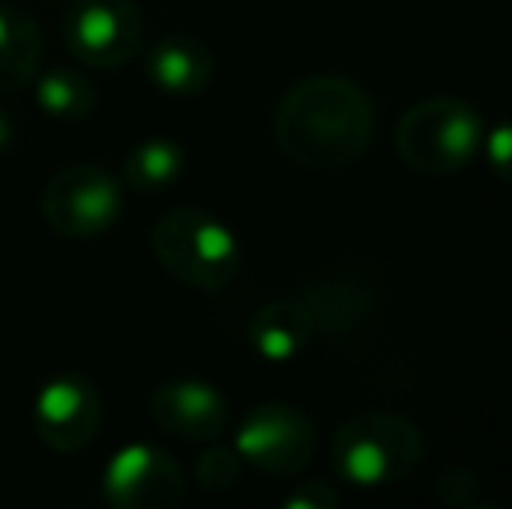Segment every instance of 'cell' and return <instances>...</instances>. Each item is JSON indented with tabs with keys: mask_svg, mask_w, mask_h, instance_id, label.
<instances>
[{
	"mask_svg": "<svg viewBox=\"0 0 512 509\" xmlns=\"http://www.w3.org/2000/svg\"><path fill=\"white\" fill-rule=\"evenodd\" d=\"M297 300L307 307L314 332L345 335L370 318V293H366V286L352 283V279L328 276L317 286H307L304 293H297Z\"/></svg>",
	"mask_w": 512,
	"mask_h": 509,
	"instance_id": "5bb4252c",
	"label": "cell"
},
{
	"mask_svg": "<svg viewBox=\"0 0 512 509\" xmlns=\"http://www.w3.org/2000/svg\"><path fill=\"white\" fill-rule=\"evenodd\" d=\"M102 394L81 374H60L32 398V429L56 454H77L98 436Z\"/></svg>",
	"mask_w": 512,
	"mask_h": 509,
	"instance_id": "ba28073f",
	"label": "cell"
},
{
	"mask_svg": "<svg viewBox=\"0 0 512 509\" xmlns=\"http://www.w3.org/2000/svg\"><path fill=\"white\" fill-rule=\"evenodd\" d=\"M199 482L206 489H230V485L241 478V454L234 447H213L199 457V468H196Z\"/></svg>",
	"mask_w": 512,
	"mask_h": 509,
	"instance_id": "e0dca14e",
	"label": "cell"
},
{
	"mask_svg": "<svg viewBox=\"0 0 512 509\" xmlns=\"http://www.w3.org/2000/svg\"><path fill=\"white\" fill-rule=\"evenodd\" d=\"M105 499L122 509H168L185 499L182 468L150 443H129L105 464Z\"/></svg>",
	"mask_w": 512,
	"mask_h": 509,
	"instance_id": "9c48e42d",
	"label": "cell"
},
{
	"mask_svg": "<svg viewBox=\"0 0 512 509\" xmlns=\"http://www.w3.org/2000/svg\"><path fill=\"white\" fill-rule=\"evenodd\" d=\"M272 133L279 150L300 168L345 171L370 150L377 105L352 77L310 74L279 98Z\"/></svg>",
	"mask_w": 512,
	"mask_h": 509,
	"instance_id": "6da1fadb",
	"label": "cell"
},
{
	"mask_svg": "<svg viewBox=\"0 0 512 509\" xmlns=\"http://www.w3.org/2000/svg\"><path fill=\"white\" fill-rule=\"evenodd\" d=\"M283 506H290V509H331V506H338V492L324 482H304L293 496H286Z\"/></svg>",
	"mask_w": 512,
	"mask_h": 509,
	"instance_id": "ffe728a7",
	"label": "cell"
},
{
	"mask_svg": "<svg viewBox=\"0 0 512 509\" xmlns=\"http://www.w3.org/2000/svg\"><path fill=\"white\" fill-rule=\"evenodd\" d=\"M143 70H147V81L161 95L196 98L213 81V53H209V46L203 39H196V35L175 32L157 39L147 49Z\"/></svg>",
	"mask_w": 512,
	"mask_h": 509,
	"instance_id": "8fae6325",
	"label": "cell"
},
{
	"mask_svg": "<svg viewBox=\"0 0 512 509\" xmlns=\"http://www.w3.org/2000/svg\"><path fill=\"white\" fill-rule=\"evenodd\" d=\"M185 171V150L171 136H147L126 154L122 164V182L136 192H157L168 189L182 178Z\"/></svg>",
	"mask_w": 512,
	"mask_h": 509,
	"instance_id": "2e32d148",
	"label": "cell"
},
{
	"mask_svg": "<svg viewBox=\"0 0 512 509\" xmlns=\"http://www.w3.org/2000/svg\"><path fill=\"white\" fill-rule=\"evenodd\" d=\"M485 116L457 95L415 102L394 129L398 157L425 178H450L481 154Z\"/></svg>",
	"mask_w": 512,
	"mask_h": 509,
	"instance_id": "7a4b0ae2",
	"label": "cell"
},
{
	"mask_svg": "<svg viewBox=\"0 0 512 509\" xmlns=\"http://www.w3.org/2000/svg\"><path fill=\"white\" fill-rule=\"evenodd\" d=\"M436 496L450 506H474L478 503V478H474L464 464H453V468H446L443 478H439Z\"/></svg>",
	"mask_w": 512,
	"mask_h": 509,
	"instance_id": "d6986e66",
	"label": "cell"
},
{
	"mask_svg": "<svg viewBox=\"0 0 512 509\" xmlns=\"http://www.w3.org/2000/svg\"><path fill=\"white\" fill-rule=\"evenodd\" d=\"M11 143H14V123H11V116L0 112V150H7Z\"/></svg>",
	"mask_w": 512,
	"mask_h": 509,
	"instance_id": "44dd1931",
	"label": "cell"
},
{
	"mask_svg": "<svg viewBox=\"0 0 512 509\" xmlns=\"http://www.w3.org/2000/svg\"><path fill=\"white\" fill-rule=\"evenodd\" d=\"M35 102L56 123H84L95 112V84L74 67H53L35 74Z\"/></svg>",
	"mask_w": 512,
	"mask_h": 509,
	"instance_id": "9a60e30c",
	"label": "cell"
},
{
	"mask_svg": "<svg viewBox=\"0 0 512 509\" xmlns=\"http://www.w3.org/2000/svg\"><path fill=\"white\" fill-rule=\"evenodd\" d=\"M42 53L46 42L39 21L21 7L0 4V95L32 84L42 67Z\"/></svg>",
	"mask_w": 512,
	"mask_h": 509,
	"instance_id": "4fadbf2b",
	"label": "cell"
},
{
	"mask_svg": "<svg viewBox=\"0 0 512 509\" xmlns=\"http://www.w3.org/2000/svg\"><path fill=\"white\" fill-rule=\"evenodd\" d=\"M234 450L241 461L276 478H293L314 461L317 433L304 408L286 401L255 405L234 433Z\"/></svg>",
	"mask_w": 512,
	"mask_h": 509,
	"instance_id": "8992f818",
	"label": "cell"
},
{
	"mask_svg": "<svg viewBox=\"0 0 512 509\" xmlns=\"http://www.w3.org/2000/svg\"><path fill=\"white\" fill-rule=\"evenodd\" d=\"M63 42L88 67H122L143 46V14L136 0H70L63 11Z\"/></svg>",
	"mask_w": 512,
	"mask_h": 509,
	"instance_id": "52a82bcc",
	"label": "cell"
},
{
	"mask_svg": "<svg viewBox=\"0 0 512 509\" xmlns=\"http://www.w3.org/2000/svg\"><path fill=\"white\" fill-rule=\"evenodd\" d=\"M425 457L422 429L398 412H363L342 422L331 440V464L359 489L405 482Z\"/></svg>",
	"mask_w": 512,
	"mask_h": 509,
	"instance_id": "3957f363",
	"label": "cell"
},
{
	"mask_svg": "<svg viewBox=\"0 0 512 509\" xmlns=\"http://www.w3.org/2000/svg\"><path fill=\"white\" fill-rule=\"evenodd\" d=\"M154 255L178 283L220 293L241 269V241L220 217L199 206H175L154 227Z\"/></svg>",
	"mask_w": 512,
	"mask_h": 509,
	"instance_id": "277c9868",
	"label": "cell"
},
{
	"mask_svg": "<svg viewBox=\"0 0 512 509\" xmlns=\"http://www.w3.org/2000/svg\"><path fill=\"white\" fill-rule=\"evenodd\" d=\"M310 339H314V321H310L307 307L297 297L272 300V304H262L251 314L248 342L269 363H286L300 356L310 346Z\"/></svg>",
	"mask_w": 512,
	"mask_h": 509,
	"instance_id": "7c38bea8",
	"label": "cell"
},
{
	"mask_svg": "<svg viewBox=\"0 0 512 509\" xmlns=\"http://www.w3.org/2000/svg\"><path fill=\"white\" fill-rule=\"evenodd\" d=\"M42 217L63 238H102L122 217V185L98 164H74L49 178Z\"/></svg>",
	"mask_w": 512,
	"mask_h": 509,
	"instance_id": "5b68a950",
	"label": "cell"
},
{
	"mask_svg": "<svg viewBox=\"0 0 512 509\" xmlns=\"http://www.w3.org/2000/svg\"><path fill=\"white\" fill-rule=\"evenodd\" d=\"M481 154H485L492 175L499 178V182L512 185V119H502V123H495V126H485Z\"/></svg>",
	"mask_w": 512,
	"mask_h": 509,
	"instance_id": "ac0fdd59",
	"label": "cell"
},
{
	"mask_svg": "<svg viewBox=\"0 0 512 509\" xmlns=\"http://www.w3.org/2000/svg\"><path fill=\"white\" fill-rule=\"evenodd\" d=\"M150 415L171 436L182 440H216L227 429V398L206 381H168L150 394Z\"/></svg>",
	"mask_w": 512,
	"mask_h": 509,
	"instance_id": "30bf717a",
	"label": "cell"
}]
</instances>
